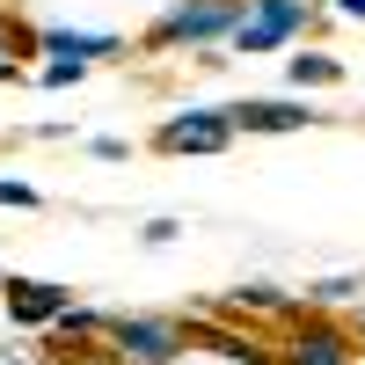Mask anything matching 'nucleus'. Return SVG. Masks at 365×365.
<instances>
[{
  "mask_svg": "<svg viewBox=\"0 0 365 365\" xmlns=\"http://www.w3.org/2000/svg\"><path fill=\"white\" fill-rule=\"evenodd\" d=\"M182 344H205L212 358H227V365H278V351H270L263 336H241V329L212 322V314H197L190 329H182Z\"/></svg>",
  "mask_w": 365,
  "mask_h": 365,
  "instance_id": "obj_7",
  "label": "nucleus"
},
{
  "mask_svg": "<svg viewBox=\"0 0 365 365\" xmlns=\"http://www.w3.org/2000/svg\"><path fill=\"white\" fill-rule=\"evenodd\" d=\"M307 103H292V96H249V103H234L227 110V125L234 132H249V139H270V132H299L307 125Z\"/></svg>",
  "mask_w": 365,
  "mask_h": 365,
  "instance_id": "obj_5",
  "label": "nucleus"
},
{
  "mask_svg": "<svg viewBox=\"0 0 365 365\" xmlns=\"http://www.w3.org/2000/svg\"><path fill=\"white\" fill-rule=\"evenodd\" d=\"M299 22H307V0H256V8L234 22V51H241V58L278 51V44L292 37V29H299Z\"/></svg>",
  "mask_w": 365,
  "mask_h": 365,
  "instance_id": "obj_3",
  "label": "nucleus"
},
{
  "mask_svg": "<svg viewBox=\"0 0 365 365\" xmlns=\"http://www.w3.org/2000/svg\"><path fill=\"white\" fill-rule=\"evenodd\" d=\"M88 336H103V314H88V307H66L51 322V344H88Z\"/></svg>",
  "mask_w": 365,
  "mask_h": 365,
  "instance_id": "obj_13",
  "label": "nucleus"
},
{
  "mask_svg": "<svg viewBox=\"0 0 365 365\" xmlns=\"http://www.w3.org/2000/svg\"><path fill=\"white\" fill-rule=\"evenodd\" d=\"M351 292H365V278H358V270H344V278H322V285H307V299H314V307H336V299H351Z\"/></svg>",
  "mask_w": 365,
  "mask_h": 365,
  "instance_id": "obj_14",
  "label": "nucleus"
},
{
  "mask_svg": "<svg viewBox=\"0 0 365 365\" xmlns=\"http://www.w3.org/2000/svg\"><path fill=\"white\" fill-rule=\"evenodd\" d=\"M0 292H8V314H15L22 329H51L58 314L73 307V292H66V285H51V278H8Z\"/></svg>",
  "mask_w": 365,
  "mask_h": 365,
  "instance_id": "obj_6",
  "label": "nucleus"
},
{
  "mask_svg": "<svg viewBox=\"0 0 365 365\" xmlns=\"http://www.w3.org/2000/svg\"><path fill=\"white\" fill-rule=\"evenodd\" d=\"M249 15V0H182L154 22V44H212V37H234V22Z\"/></svg>",
  "mask_w": 365,
  "mask_h": 365,
  "instance_id": "obj_1",
  "label": "nucleus"
},
{
  "mask_svg": "<svg viewBox=\"0 0 365 365\" xmlns=\"http://www.w3.org/2000/svg\"><path fill=\"white\" fill-rule=\"evenodd\" d=\"M103 336L132 365H168L175 351H190L182 344V322H154V314H103Z\"/></svg>",
  "mask_w": 365,
  "mask_h": 365,
  "instance_id": "obj_2",
  "label": "nucleus"
},
{
  "mask_svg": "<svg viewBox=\"0 0 365 365\" xmlns=\"http://www.w3.org/2000/svg\"><path fill=\"white\" fill-rule=\"evenodd\" d=\"M51 58H110L117 51V37H96V29H44L37 37Z\"/></svg>",
  "mask_w": 365,
  "mask_h": 365,
  "instance_id": "obj_9",
  "label": "nucleus"
},
{
  "mask_svg": "<svg viewBox=\"0 0 365 365\" xmlns=\"http://www.w3.org/2000/svg\"><path fill=\"white\" fill-rule=\"evenodd\" d=\"M51 365H132V358L117 351V344L103 351L96 336H88V344H51Z\"/></svg>",
  "mask_w": 365,
  "mask_h": 365,
  "instance_id": "obj_12",
  "label": "nucleus"
},
{
  "mask_svg": "<svg viewBox=\"0 0 365 365\" xmlns=\"http://www.w3.org/2000/svg\"><path fill=\"white\" fill-rule=\"evenodd\" d=\"M0 285H8V270H0Z\"/></svg>",
  "mask_w": 365,
  "mask_h": 365,
  "instance_id": "obj_20",
  "label": "nucleus"
},
{
  "mask_svg": "<svg viewBox=\"0 0 365 365\" xmlns=\"http://www.w3.org/2000/svg\"><path fill=\"white\" fill-rule=\"evenodd\" d=\"M0 81H15V51H0Z\"/></svg>",
  "mask_w": 365,
  "mask_h": 365,
  "instance_id": "obj_19",
  "label": "nucleus"
},
{
  "mask_svg": "<svg viewBox=\"0 0 365 365\" xmlns=\"http://www.w3.org/2000/svg\"><path fill=\"white\" fill-rule=\"evenodd\" d=\"M227 314H278V322H292V299L278 285H234L227 292Z\"/></svg>",
  "mask_w": 365,
  "mask_h": 365,
  "instance_id": "obj_10",
  "label": "nucleus"
},
{
  "mask_svg": "<svg viewBox=\"0 0 365 365\" xmlns=\"http://www.w3.org/2000/svg\"><path fill=\"white\" fill-rule=\"evenodd\" d=\"M29 37H22V22H8V15H0V51H22Z\"/></svg>",
  "mask_w": 365,
  "mask_h": 365,
  "instance_id": "obj_17",
  "label": "nucleus"
},
{
  "mask_svg": "<svg viewBox=\"0 0 365 365\" xmlns=\"http://www.w3.org/2000/svg\"><path fill=\"white\" fill-rule=\"evenodd\" d=\"M88 73V58H51V66H44V88H73Z\"/></svg>",
  "mask_w": 365,
  "mask_h": 365,
  "instance_id": "obj_15",
  "label": "nucleus"
},
{
  "mask_svg": "<svg viewBox=\"0 0 365 365\" xmlns=\"http://www.w3.org/2000/svg\"><path fill=\"white\" fill-rule=\"evenodd\" d=\"M227 139H234L227 110H182V117H168V125L154 132V146H161V154H220Z\"/></svg>",
  "mask_w": 365,
  "mask_h": 365,
  "instance_id": "obj_4",
  "label": "nucleus"
},
{
  "mask_svg": "<svg viewBox=\"0 0 365 365\" xmlns=\"http://www.w3.org/2000/svg\"><path fill=\"white\" fill-rule=\"evenodd\" d=\"M329 81H344V58H329V51H299L292 58V88H329Z\"/></svg>",
  "mask_w": 365,
  "mask_h": 365,
  "instance_id": "obj_11",
  "label": "nucleus"
},
{
  "mask_svg": "<svg viewBox=\"0 0 365 365\" xmlns=\"http://www.w3.org/2000/svg\"><path fill=\"white\" fill-rule=\"evenodd\" d=\"M336 8H344V15H351V22H365V0H336Z\"/></svg>",
  "mask_w": 365,
  "mask_h": 365,
  "instance_id": "obj_18",
  "label": "nucleus"
},
{
  "mask_svg": "<svg viewBox=\"0 0 365 365\" xmlns=\"http://www.w3.org/2000/svg\"><path fill=\"white\" fill-rule=\"evenodd\" d=\"M0 205H15V212H29V205H37V190H29V182H15V175H0Z\"/></svg>",
  "mask_w": 365,
  "mask_h": 365,
  "instance_id": "obj_16",
  "label": "nucleus"
},
{
  "mask_svg": "<svg viewBox=\"0 0 365 365\" xmlns=\"http://www.w3.org/2000/svg\"><path fill=\"white\" fill-rule=\"evenodd\" d=\"M285 365H351V336L329 322H299L285 344Z\"/></svg>",
  "mask_w": 365,
  "mask_h": 365,
  "instance_id": "obj_8",
  "label": "nucleus"
}]
</instances>
